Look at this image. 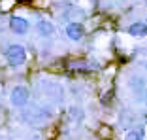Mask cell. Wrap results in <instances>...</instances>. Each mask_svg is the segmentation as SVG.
I'll use <instances>...</instances> for the list:
<instances>
[{"mask_svg":"<svg viewBox=\"0 0 147 140\" xmlns=\"http://www.w3.org/2000/svg\"><path fill=\"white\" fill-rule=\"evenodd\" d=\"M4 57H6V63H8L11 68H17V66H23L26 63V49L25 46L21 44H9L4 51Z\"/></svg>","mask_w":147,"mask_h":140,"instance_id":"1","label":"cell"},{"mask_svg":"<svg viewBox=\"0 0 147 140\" xmlns=\"http://www.w3.org/2000/svg\"><path fill=\"white\" fill-rule=\"evenodd\" d=\"M143 102H145V106H147V87H145V91H143Z\"/></svg>","mask_w":147,"mask_h":140,"instance_id":"11","label":"cell"},{"mask_svg":"<svg viewBox=\"0 0 147 140\" xmlns=\"http://www.w3.org/2000/svg\"><path fill=\"white\" fill-rule=\"evenodd\" d=\"M145 4H147V0H145Z\"/></svg>","mask_w":147,"mask_h":140,"instance_id":"13","label":"cell"},{"mask_svg":"<svg viewBox=\"0 0 147 140\" xmlns=\"http://www.w3.org/2000/svg\"><path fill=\"white\" fill-rule=\"evenodd\" d=\"M40 93L53 102H62V99H64V89L55 80H42L40 82Z\"/></svg>","mask_w":147,"mask_h":140,"instance_id":"2","label":"cell"},{"mask_svg":"<svg viewBox=\"0 0 147 140\" xmlns=\"http://www.w3.org/2000/svg\"><path fill=\"white\" fill-rule=\"evenodd\" d=\"M70 66H72L74 70H94V65H92V63H81V61L72 63Z\"/></svg>","mask_w":147,"mask_h":140,"instance_id":"9","label":"cell"},{"mask_svg":"<svg viewBox=\"0 0 147 140\" xmlns=\"http://www.w3.org/2000/svg\"><path fill=\"white\" fill-rule=\"evenodd\" d=\"M125 140H145L143 138V133L142 131H128L126 133V136H125Z\"/></svg>","mask_w":147,"mask_h":140,"instance_id":"10","label":"cell"},{"mask_svg":"<svg viewBox=\"0 0 147 140\" xmlns=\"http://www.w3.org/2000/svg\"><path fill=\"white\" fill-rule=\"evenodd\" d=\"M64 31H66V36H68L72 42H79V40L83 38V34H85V29H83V25H81V23H78V21L68 23Z\"/></svg>","mask_w":147,"mask_h":140,"instance_id":"6","label":"cell"},{"mask_svg":"<svg viewBox=\"0 0 147 140\" xmlns=\"http://www.w3.org/2000/svg\"><path fill=\"white\" fill-rule=\"evenodd\" d=\"M130 36H134V38H145L147 36V21H136L126 29Z\"/></svg>","mask_w":147,"mask_h":140,"instance_id":"7","label":"cell"},{"mask_svg":"<svg viewBox=\"0 0 147 140\" xmlns=\"http://www.w3.org/2000/svg\"><path fill=\"white\" fill-rule=\"evenodd\" d=\"M23 118L26 119L28 123H43L45 119L51 118V112L43 106H38V104H26L25 110H23Z\"/></svg>","mask_w":147,"mask_h":140,"instance_id":"3","label":"cell"},{"mask_svg":"<svg viewBox=\"0 0 147 140\" xmlns=\"http://www.w3.org/2000/svg\"><path fill=\"white\" fill-rule=\"evenodd\" d=\"M145 68H147V63H145Z\"/></svg>","mask_w":147,"mask_h":140,"instance_id":"12","label":"cell"},{"mask_svg":"<svg viewBox=\"0 0 147 140\" xmlns=\"http://www.w3.org/2000/svg\"><path fill=\"white\" fill-rule=\"evenodd\" d=\"M36 29H38L40 36H45V38L55 32V25H53L51 21H47V19H40V21L36 23Z\"/></svg>","mask_w":147,"mask_h":140,"instance_id":"8","label":"cell"},{"mask_svg":"<svg viewBox=\"0 0 147 140\" xmlns=\"http://www.w3.org/2000/svg\"><path fill=\"white\" fill-rule=\"evenodd\" d=\"M28 101H30V95H28V89L25 85H15L9 93V102L15 108H25L28 104Z\"/></svg>","mask_w":147,"mask_h":140,"instance_id":"4","label":"cell"},{"mask_svg":"<svg viewBox=\"0 0 147 140\" xmlns=\"http://www.w3.org/2000/svg\"><path fill=\"white\" fill-rule=\"evenodd\" d=\"M9 29H11L13 34H26L28 32V29H30V23L26 21L25 17H19V15H13L11 19H9Z\"/></svg>","mask_w":147,"mask_h":140,"instance_id":"5","label":"cell"}]
</instances>
